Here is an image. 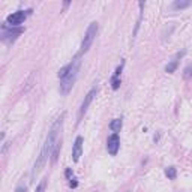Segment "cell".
<instances>
[{"instance_id":"obj_13","label":"cell","mask_w":192,"mask_h":192,"mask_svg":"<svg viewBox=\"0 0 192 192\" xmlns=\"http://www.w3.org/2000/svg\"><path fill=\"white\" fill-rule=\"evenodd\" d=\"M122 119H114L111 123H110V129L114 132V134H117V132H120V129H122Z\"/></svg>"},{"instance_id":"obj_15","label":"cell","mask_w":192,"mask_h":192,"mask_svg":"<svg viewBox=\"0 0 192 192\" xmlns=\"http://www.w3.org/2000/svg\"><path fill=\"white\" fill-rule=\"evenodd\" d=\"M192 77V63H189V65L185 68V71H183V78L185 80H189Z\"/></svg>"},{"instance_id":"obj_14","label":"cell","mask_w":192,"mask_h":192,"mask_svg":"<svg viewBox=\"0 0 192 192\" xmlns=\"http://www.w3.org/2000/svg\"><path fill=\"white\" fill-rule=\"evenodd\" d=\"M165 176H167L170 180H174V179L177 177V170L174 167H168V168H165Z\"/></svg>"},{"instance_id":"obj_22","label":"cell","mask_w":192,"mask_h":192,"mask_svg":"<svg viewBox=\"0 0 192 192\" xmlns=\"http://www.w3.org/2000/svg\"><path fill=\"white\" fill-rule=\"evenodd\" d=\"M69 5H71V2H65V3H63V11H65V9L69 6Z\"/></svg>"},{"instance_id":"obj_11","label":"cell","mask_w":192,"mask_h":192,"mask_svg":"<svg viewBox=\"0 0 192 192\" xmlns=\"http://www.w3.org/2000/svg\"><path fill=\"white\" fill-rule=\"evenodd\" d=\"M191 5H192V0H176V2H173L171 8L179 11V9H186Z\"/></svg>"},{"instance_id":"obj_6","label":"cell","mask_w":192,"mask_h":192,"mask_svg":"<svg viewBox=\"0 0 192 192\" xmlns=\"http://www.w3.org/2000/svg\"><path fill=\"white\" fill-rule=\"evenodd\" d=\"M48 156H51V153H50V150H48V147H42V150H41V155H39V158L36 159V162H35V167H33V171H32V179H35L38 174L41 173V170L45 167V162H47V159H48Z\"/></svg>"},{"instance_id":"obj_19","label":"cell","mask_w":192,"mask_h":192,"mask_svg":"<svg viewBox=\"0 0 192 192\" xmlns=\"http://www.w3.org/2000/svg\"><path fill=\"white\" fill-rule=\"evenodd\" d=\"M69 186H71V188H77V186H78V182H77V179H71Z\"/></svg>"},{"instance_id":"obj_7","label":"cell","mask_w":192,"mask_h":192,"mask_svg":"<svg viewBox=\"0 0 192 192\" xmlns=\"http://www.w3.org/2000/svg\"><path fill=\"white\" fill-rule=\"evenodd\" d=\"M96 93H98V89L96 87H93L90 92H89L86 96H84V101H83V104H81V107H80V113H78V120H81V117L84 116V114L87 113V110H89V107H90V104H92V101H93V98L96 96Z\"/></svg>"},{"instance_id":"obj_16","label":"cell","mask_w":192,"mask_h":192,"mask_svg":"<svg viewBox=\"0 0 192 192\" xmlns=\"http://www.w3.org/2000/svg\"><path fill=\"white\" fill-rule=\"evenodd\" d=\"M120 84H122L120 78H117V77H113V78H111V87H113V90H117V89L120 87Z\"/></svg>"},{"instance_id":"obj_10","label":"cell","mask_w":192,"mask_h":192,"mask_svg":"<svg viewBox=\"0 0 192 192\" xmlns=\"http://www.w3.org/2000/svg\"><path fill=\"white\" fill-rule=\"evenodd\" d=\"M81 155H83V137H77L74 147H72V161L78 162Z\"/></svg>"},{"instance_id":"obj_8","label":"cell","mask_w":192,"mask_h":192,"mask_svg":"<svg viewBox=\"0 0 192 192\" xmlns=\"http://www.w3.org/2000/svg\"><path fill=\"white\" fill-rule=\"evenodd\" d=\"M119 147H120V138H119V134H111L107 140V150L111 156H116L117 152H119Z\"/></svg>"},{"instance_id":"obj_1","label":"cell","mask_w":192,"mask_h":192,"mask_svg":"<svg viewBox=\"0 0 192 192\" xmlns=\"http://www.w3.org/2000/svg\"><path fill=\"white\" fill-rule=\"evenodd\" d=\"M80 66H81V53H78L72 59V62L68 65V72L65 75V78L60 80V93L62 95H68L71 92L72 86L77 81V77H78Z\"/></svg>"},{"instance_id":"obj_18","label":"cell","mask_w":192,"mask_h":192,"mask_svg":"<svg viewBox=\"0 0 192 192\" xmlns=\"http://www.w3.org/2000/svg\"><path fill=\"white\" fill-rule=\"evenodd\" d=\"M123 66H125V60L120 63V65L116 68V72H114V75L113 77H117V78H119V77H120V74H122V71H123Z\"/></svg>"},{"instance_id":"obj_17","label":"cell","mask_w":192,"mask_h":192,"mask_svg":"<svg viewBox=\"0 0 192 192\" xmlns=\"http://www.w3.org/2000/svg\"><path fill=\"white\" fill-rule=\"evenodd\" d=\"M45 188H47V179H42L41 183L36 186V192H45Z\"/></svg>"},{"instance_id":"obj_12","label":"cell","mask_w":192,"mask_h":192,"mask_svg":"<svg viewBox=\"0 0 192 192\" xmlns=\"http://www.w3.org/2000/svg\"><path fill=\"white\" fill-rule=\"evenodd\" d=\"M60 149H62V138H60L59 141L56 143V146H54L53 152H51V162H53V164H56V162H57V159H59V155H60Z\"/></svg>"},{"instance_id":"obj_21","label":"cell","mask_w":192,"mask_h":192,"mask_svg":"<svg viewBox=\"0 0 192 192\" xmlns=\"http://www.w3.org/2000/svg\"><path fill=\"white\" fill-rule=\"evenodd\" d=\"M65 176L69 179V180H71V176H72V170L71 168H66V173H65Z\"/></svg>"},{"instance_id":"obj_3","label":"cell","mask_w":192,"mask_h":192,"mask_svg":"<svg viewBox=\"0 0 192 192\" xmlns=\"http://www.w3.org/2000/svg\"><path fill=\"white\" fill-rule=\"evenodd\" d=\"M98 30H99V26H98L96 21H93V23L89 24V27H87V30H86V35H84V38H83L81 47H80V53H81V54H83V53H87V51L90 50V47H92V44H93V41H95V38H96V35H98Z\"/></svg>"},{"instance_id":"obj_4","label":"cell","mask_w":192,"mask_h":192,"mask_svg":"<svg viewBox=\"0 0 192 192\" xmlns=\"http://www.w3.org/2000/svg\"><path fill=\"white\" fill-rule=\"evenodd\" d=\"M2 29H3V32H2V41L8 42V44L14 42L17 38L24 32V29H21V27H12V26H9V24H3Z\"/></svg>"},{"instance_id":"obj_5","label":"cell","mask_w":192,"mask_h":192,"mask_svg":"<svg viewBox=\"0 0 192 192\" xmlns=\"http://www.w3.org/2000/svg\"><path fill=\"white\" fill-rule=\"evenodd\" d=\"M32 12V9H29L27 12L24 11H17V12H12V14L8 15L6 18V24L12 26V27H20V26L26 21V18H27V15Z\"/></svg>"},{"instance_id":"obj_9","label":"cell","mask_w":192,"mask_h":192,"mask_svg":"<svg viewBox=\"0 0 192 192\" xmlns=\"http://www.w3.org/2000/svg\"><path fill=\"white\" fill-rule=\"evenodd\" d=\"M186 54V50H182V51H179V53L168 62V65L167 66H165V72H167V74H173L176 69H177V66H179V60H180L183 56Z\"/></svg>"},{"instance_id":"obj_2","label":"cell","mask_w":192,"mask_h":192,"mask_svg":"<svg viewBox=\"0 0 192 192\" xmlns=\"http://www.w3.org/2000/svg\"><path fill=\"white\" fill-rule=\"evenodd\" d=\"M63 117H65V114H62V116L53 123L51 126V129L48 132V137H47V141H45V147H48L50 153L53 152L56 143L62 138V128H63Z\"/></svg>"},{"instance_id":"obj_20","label":"cell","mask_w":192,"mask_h":192,"mask_svg":"<svg viewBox=\"0 0 192 192\" xmlns=\"http://www.w3.org/2000/svg\"><path fill=\"white\" fill-rule=\"evenodd\" d=\"M15 192H27V188H26V186H18L15 189Z\"/></svg>"}]
</instances>
